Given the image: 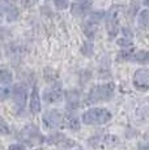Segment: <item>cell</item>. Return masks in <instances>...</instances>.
<instances>
[{"mask_svg":"<svg viewBox=\"0 0 149 150\" xmlns=\"http://www.w3.org/2000/svg\"><path fill=\"white\" fill-rule=\"evenodd\" d=\"M133 86L140 91L149 89V68H139L133 73Z\"/></svg>","mask_w":149,"mask_h":150,"instance_id":"cell-7","label":"cell"},{"mask_svg":"<svg viewBox=\"0 0 149 150\" xmlns=\"http://www.w3.org/2000/svg\"><path fill=\"white\" fill-rule=\"evenodd\" d=\"M102 18H106V13L105 12H96L84 22L82 30H84L85 35H87L88 38H93V37L96 35L97 30H98V26H99V22L102 21Z\"/></svg>","mask_w":149,"mask_h":150,"instance_id":"cell-5","label":"cell"},{"mask_svg":"<svg viewBox=\"0 0 149 150\" xmlns=\"http://www.w3.org/2000/svg\"><path fill=\"white\" fill-rule=\"evenodd\" d=\"M77 150H82V149H77Z\"/></svg>","mask_w":149,"mask_h":150,"instance_id":"cell-25","label":"cell"},{"mask_svg":"<svg viewBox=\"0 0 149 150\" xmlns=\"http://www.w3.org/2000/svg\"><path fill=\"white\" fill-rule=\"evenodd\" d=\"M131 60H132V62H136V63H148L149 62V51H147V50L136 51Z\"/></svg>","mask_w":149,"mask_h":150,"instance_id":"cell-16","label":"cell"},{"mask_svg":"<svg viewBox=\"0 0 149 150\" xmlns=\"http://www.w3.org/2000/svg\"><path fill=\"white\" fill-rule=\"evenodd\" d=\"M12 98H13V103H15L16 111L18 114L24 112L25 106L28 102V88L24 83H16L13 86V91H12Z\"/></svg>","mask_w":149,"mask_h":150,"instance_id":"cell-4","label":"cell"},{"mask_svg":"<svg viewBox=\"0 0 149 150\" xmlns=\"http://www.w3.org/2000/svg\"><path fill=\"white\" fill-rule=\"evenodd\" d=\"M8 150H26V148L22 144H12V145H9Z\"/></svg>","mask_w":149,"mask_h":150,"instance_id":"cell-22","label":"cell"},{"mask_svg":"<svg viewBox=\"0 0 149 150\" xmlns=\"http://www.w3.org/2000/svg\"><path fill=\"white\" fill-rule=\"evenodd\" d=\"M76 1H85V3H92V0H76Z\"/></svg>","mask_w":149,"mask_h":150,"instance_id":"cell-23","label":"cell"},{"mask_svg":"<svg viewBox=\"0 0 149 150\" xmlns=\"http://www.w3.org/2000/svg\"><path fill=\"white\" fill-rule=\"evenodd\" d=\"M29 108L33 115H37L41 112V96H39V90L35 85L31 89V94L29 98Z\"/></svg>","mask_w":149,"mask_h":150,"instance_id":"cell-12","label":"cell"},{"mask_svg":"<svg viewBox=\"0 0 149 150\" xmlns=\"http://www.w3.org/2000/svg\"><path fill=\"white\" fill-rule=\"evenodd\" d=\"M118 14H119V8L118 7H111L110 9L106 12V29L110 35V38H114L118 33L119 29V21H118Z\"/></svg>","mask_w":149,"mask_h":150,"instance_id":"cell-6","label":"cell"},{"mask_svg":"<svg viewBox=\"0 0 149 150\" xmlns=\"http://www.w3.org/2000/svg\"><path fill=\"white\" fill-rule=\"evenodd\" d=\"M1 12L3 16L7 18V21H16L20 16V11L16 7V3L1 1Z\"/></svg>","mask_w":149,"mask_h":150,"instance_id":"cell-9","label":"cell"},{"mask_svg":"<svg viewBox=\"0 0 149 150\" xmlns=\"http://www.w3.org/2000/svg\"><path fill=\"white\" fill-rule=\"evenodd\" d=\"M116 43L123 48H132V41H131V38H128V37H126V38L124 37H123V38H119Z\"/></svg>","mask_w":149,"mask_h":150,"instance_id":"cell-19","label":"cell"},{"mask_svg":"<svg viewBox=\"0 0 149 150\" xmlns=\"http://www.w3.org/2000/svg\"><path fill=\"white\" fill-rule=\"evenodd\" d=\"M137 22H139V25L141 28L149 29V9H143L141 12L139 13Z\"/></svg>","mask_w":149,"mask_h":150,"instance_id":"cell-17","label":"cell"},{"mask_svg":"<svg viewBox=\"0 0 149 150\" xmlns=\"http://www.w3.org/2000/svg\"><path fill=\"white\" fill-rule=\"evenodd\" d=\"M54 5H55L58 9L64 11L70 7V0H54Z\"/></svg>","mask_w":149,"mask_h":150,"instance_id":"cell-20","label":"cell"},{"mask_svg":"<svg viewBox=\"0 0 149 150\" xmlns=\"http://www.w3.org/2000/svg\"><path fill=\"white\" fill-rule=\"evenodd\" d=\"M64 125L72 132L80 131V128H81V122H80V117H79V115L76 114V111L65 112L64 114Z\"/></svg>","mask_w":149,"mask_h":150,"instance_id":"cell-10","label":"cell"},{"mask_svg":"<svg viewBox=\"0 0 149 150\" xmlns=\"http://www.w3.org/2000/svg\"><path fill=\"white\" fill-rule=\"evenodd\" d=\"M111 119L113 114L105 107H90L81 116V122L85 125H104Z\"/></svg>","mask_w":149,"mask_h":150,"instance_id":"cell-1","label":"cell"},{"mask_svg":"<svg viewBox=\"0 0 149 150\" xmlns=\"http://www.w3.org/2000/svg\"><path fill=\"white\" fill-rule=\"evenodd\" d=\"M144 4L145 5H147V7L149 8V0H144Z\"/></svg>","mask_w":149,"mask_h":150,"instance_id":"cell-24","label":"cell"},{"mask_svg":"<svg viewBox=\"0 0 149 150\" xmlns=\"http://www.w3.org/2000/svg\"><path fill=\"white\" fill-rule=\"evenodd\" d=\"M0 132H1V134H8V133H11V129L8 128V125H7V123H5L4 119L0 120Z\"/></svg>","mask_w":149,"mask_h":150,"instance_id":"cell-21","label":"cell"},{"mask_svg":"<svg viewBox=\"0 0 149 150\" xmlns=\"http://www.w3.org/2000/svg\"><path fill=\"white\" fill-rule=\"evenodd\" d=\"M63 97H64V93H63L62 88L59 85H53L43 91V100L48 105L60 102L63 99Z\"/></svg>","mask_w":149,"mask_h":150,"instance_id":"cell-8","label":"cell"},{"mask_svg":"<svg viewBox=\"0 0 149 150\" xmlns=\"http://www.w3.org/2000/svg\"><path fill=\"white\" fill-rule=\"evenodd\" d=\"M65 106L68 111H76L80 106V93L77 90H67L64 93Z\"/></svg>","mask_w":149,"mask_h":150,"instance_id":"cell-11","label":"cell"},{"mask_svg":"<svg viewBox=\"0 0 149 150\" xmlns=\"http://www.w3.org/2000/svg\"><path fill=\"white\" fill-rule=\"evenodd\" d=\"M42 123L43 127L48 131H54L58 129L63 123H64V114L59 110L54 108V110H48L42 115Z\"/></svg>","mask_w":149,"mask_h":150,"instance_id":"cell-3","label":"cell"},{"mask_svg":"<svg viewBox=\"0 0 149 150\" xmlns=\"http://www.w3.org/2000/svg\"><path fill=\"white\" fill-rule=\"evenodd\" d=\"M12 80L13 76L8 69L3 68L0 72V90H11V85H12Z\"/></svg>","mask_w":149,"mask_h":150,"instance_id":"cell-14","label":"cell"},{"mask_svg":"<svg viewBox=\"0 0 149 150\" xmlns=\"http://www.w3.org/2000/svg\"><path fill=\"white\" fill-rule=\"evenodd\" d=\"M115 93V86L114 83L107 82V83H101V85H94L90 88L89 93L87 97V103H101L110 100Z\"/></svg>","mask_w":149,"mask_h":150,"instance_id":"cell-2","label":"cell"},{"mask_svg":"<svg viewBox=\"0 0 149 150\" xmlns=\"http://www.w3.org/2000/svg\"><path fill=\"white\" fill-rule=\"evenodd\" d=\"M20 137L26 142H34V140L39 137V131L34 125H28L20 132Z\"/></svg>","mask_w":149,"mask_h":150,"instance_id":"cell-13","label":"cell"},{"mask_svg":"<svg viewBox=\"0 0 149 150\" xmlns=\"http://www.w3.org/2000/svg\"><path fill=\"white\" fill-rule=\"evenodd\" d=\"M92 3H85V1H74L71 8V12L74 16H85L90 11Z\"/></svg>","mask_w":149,"mask_h":150,"instance_id":"cell-15","label":"cell"},{"mask_svg":"<svg viewBox=\"0 0 149 150\" xmlns=\"http://www.w3.org/2000/svg\"><path fill=\"white\" fill-rule=\"evenodd\" d=\"M93 50H94V46L90 41H85L81 45V54L84 55V56H92Z\"/></svg>","mask_w":149,"mask_h":150,"instance_id":"cell-18","label":"cell"}]
</instances>
